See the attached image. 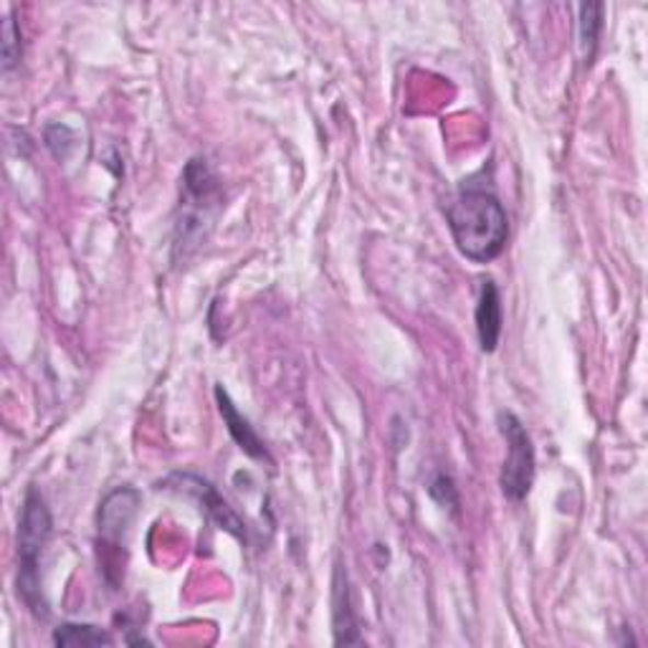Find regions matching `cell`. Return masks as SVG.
<instances>
[{
	"instance_id": "7a4b0ae2",
	"label": "cell",
	"mask_w": 648,
	"mask_h": 648,
	"mask_svg": "<svg viewBox=\"0 0 648 648\" xmlns=\"http://www.w3.org/2000/svg\"><path fill=\"white\" fill-rule=\"evenodd\" d=\"M52 537V514L38 489H29L19 522V595L31 613L46 618V601L41 590V555Z\"/></svg>"
},
{
	"instance_id": "30bf717a",
	"label": "cell",
	"mask_w": 648,
	"mask_h": 648,
	"mask_svg": "<svg viewBox=\"0 0 648 648\" xmlns=\"http://www.w3.org/2000/svg\"><path fill=\"white\" fill-rule=\"evenodd\" d=\"M603 11L601 3H588L580 5V46L586 59H590L598 46V34L603 29Z\"/></svg>"
},
{
	"instance_id": "ba28073f",
	"label": "cell",
	"mask_w": 648,
	"mask_h": 648,
	"mask_svg": "<svg viewBox=\"0 0 648 648\" xmlns=\"http://www.w3.org/2000/svg\"><path fill=\"white\" fill-rule=\"evenodd\" d=\"M334 644H363L357 634V615L352 609L348 572H342V568L334 572Z\"/></svg>"
},
{
	"instance_id": "9c48e42d",
	"label": "cell",
	"mask_w": 648,
	"mask_h": 648,
	"mask_svg": "<svg viewBox=\"0 0 648 648\" xmlns=\"http://www.w3.org/2000/svg\"><path fill=\"white\" fill-rule=\"evenodd\" d=\"M54 644L56 646H110L112 636L96 626H77V623H67V626L56 628Z\"/></svg>"
},
{
	"instance_id": "6da1fadb",
	"label": "cell",
	"mask_w": 648,
	"mask_h": 648,
	"mask_svg": "<svg viewBox=\"0 0 648 648\" xmlns=\"http://www.w3.org/2000/svg\"><path fill=\"white\" fill-rule=\"evenodd\" d=\"M446 220L456 249L474 264H489L507 249L510 218L487 187H464L446 208Z\"/></svg>"
},
{
	"instance_id": "52a82bcc",
	"label": "cell",
	"mask_w": 648,
	"mask_h": 648,
	"mask_svg": "<svg viewBox=\"0 0 648 648\" xmlns=\"http://www.w3.org/2000/svg\"><path fill=\"white\" fill-rule=\"evenodd\" d=\"M216 400H218L220 416H224V421L228 425V433H231L236 444L241 446V451H246V454L253 458H266L269 462V451L264 446V441L257 436V431L251 429V423L239 413V408L234 406L231 398H228L224 385H216Z\"/></svg>"
},
{
	"instance_id": "8fae6325",
	"label": "cell",
	"mask_w": 648,
	"mask_h": 648,
	"mask_svg": "<svg viewBox=\"0 0 648 648\" xmlns=\"http://www.w3.org/2000/svg\"><path fill=\"white\" fill-rule=\"evenodd\" d=\"M21 61V34L19 26H15L13 15H8L3 26V69L11 71L19 67Z\"/></svg>"
},
{
	"instance_id": "3957f363",
	"label": "cell",
	"mask_w": 648,
	"mask_h": 648,
	"mask_svg": "<svg viewBox=\"0 0 648 648\" xmlns=\"http://www.w3.org/2000/svg\"><path fill=\"white\" fill-rule=\"evenodd\" d=\"M499 431L507 441V458L499 484L510 502H522L535 484V446L520 418L507 410L499 413Z\"/></svg>"
},
{
	"instance_id": "277c9868",
	"label": "cell",
	"mask_w": 648,
	"mask_h": 648,
	"mask_svg": "<svg viewBox=\"0 0 648 648\" xmlns=\"http://www.w3.org/2000/svg\"><path fill=\"white\" fill-rule=\"evenodd\" d=\"M172 484H178V487H170V489L180 491V494H183V491H185V494H191V497L198 499L201 510H205V514H208L213 522H218L220 530L231 532V535L239 537V539H246V527H243V522L239 520V514H236L231 510V507L226 504V499L220 497L218 491L213 489L208 481H203L198 477H191V474H185V477H175V479H172Z\"/></svg>"
},
{
	"instance_id": "5b68a950",
	"label": "cell",
	"mask_w": 648,
	"mask_h": 648,
	"mask_svg": "<svg viewBox=\"0 0 648 648\" xmlns=\"http://www.w3.org/2000/svg\"><path fill=\"white\" fill-rule=\"evenodd\" d=\"M139 507V491L133 487H120L114 489L112 494L100 507V535L104 545L120 547L122 537L129 532V524H133L135 514Z\"/></svg>"
},
{
	"instance_id": "8992f818",
	"label": "cell",
	"mask_w": 648,
	"mask_h": 648,
	"mask_svg": "<svg viewBox=\"0 0 648 648\" xmlns=\"http://www.w3.org/2000/svg\"><path fill=\"white\" fill-rule=\"evenodd\" d=\"M477 332L484 352H494L499 338H502V297L497 284L487 278L481 282V294L477 305Z\"/></svg>"
}]
</instances>
